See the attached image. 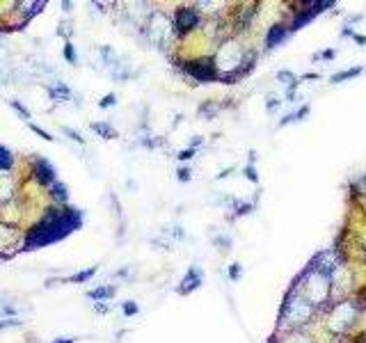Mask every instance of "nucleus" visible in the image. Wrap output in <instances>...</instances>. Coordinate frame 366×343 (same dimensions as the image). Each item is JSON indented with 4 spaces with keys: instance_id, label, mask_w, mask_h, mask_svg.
<instances>
[{
    "instance_id": "nucleus-24",
    "label": "nucleus",
    "mask_w": 366,
    "mask_h": 343,
    "mask_svg": "<svg viewBox=\"0 0 366 343\" xmlns=\"http://www.w3.org/2000/svg\"><path fill=\"white\" fill-rule=\"evenodd\" d=\"M277 80L282 82L286 89H288V87H297V85H300V82H297V76H295L293 71H288V69H282V71H277Z\"/></svg>"
},
{
    "instance_id": "nucleus-7",
    "label": "nucleus",
    "mask_w": 366,
    "mask_h": 343,
    "mask_svg": "<svg viewBox=\"0 0 366 343\" xmlns=\"http://www.w3.org/2000/svg\"><path fill=\"white\" fill-rule=\"evenodd\" d=\"M334 3L332 0H314V3H304L302 5V9H297L295 16H293L291 25H288V32H295L300 30V27H304L307 23H311L318 14H323L325 9H332Z\"/></svg>"
},
{
    "instance_id": "nucleus-27",
    "label": "nucleus",
    "mask_w": 366,
    "mask_h": 343,
    "mask_svg": "<svg viewBox=\"0 0 366 343\" xmlns=\"http://www.w3.org/2000/svg\"><path fill=\"white\" fill-rule=\"evenodd\" d=\"M140 144L146 146V149H160V146H165L167 142H165V137H156V135H149V137H140Z\"/></svg>"
},
{
    "instance_id": "nucleus-3",
    "label": "nucleus",
    "mask_w": 366,
    "mask_h": 343,
    "mask_svg": "<svg viewBox=\"0 0 366 343\" xmlns=\"http://www.w3.org/2000/svg\"><path fill=\"white\" fill-rule=\"evenodd\" d=\"M142 35L156 46V48H167L174 39V30H172V21L167 18L165 12H151L149 18L142 23Z\"/></svg>"
},
{
    "instance_id": "nucleus-33",
    "label": "nucleus",
    "mask_w": 366,
    "mask_h": 343,
    "mask_svg": "<svg viewBox=\"0 0 366 343\" xmlns=\"http://www.w3.org/2000/svg\"><path fill=\"white\" fill-rule=\"evenodd\" d=\"M163 233H167V236H172V238H176V240H183L186 238V231H183L178 224H172V227H165L163 229Z\"/></svg>"
},
{
    "instance_id": "nucleus-9",
    "label": "nucleus",
    "mask_w": 366,
    "mask_h": 343,
    "mask_svg": "<svg viewBox=\"0 0 366 343\" xmlns=\"http://www.w3.org/2000/svg\"><path fill=\"white\" fill-rule=\"evenodd\" d=\"M30 176L35 178V183L39 188H50L55 181H57V169H55V165L50 163L48 158L35 155L32 163H30Z\"/></svg>"
},
{
    "instance_id": "nucleus-47",
    "label": "nucleus",
    "mask_w": 366,
    "mask_h": 343,
    "mask_svg": "<svg viewBox=\"0 0 366 343\" xmlns=\"http://www.w3.org/2000/svg\"><path fill=\"white\" fill-rule=\"evenodd\" d=\"M114 274H117V277H121V279H128V274H131V270H128V268H124V270H117V272H114Z\"/></svg>"
},
{
    "instance_id": "nucleus-29",
    "label": "nucleus",
    "mask_w": 366,
    "mask_h": 343,
    "mask_svg": "<svg viewBox=\"0 0 366 343\" xmlns=\"http://www.w3.org/2000/svg\"><path fill=\"white\" fill-rule=\"evenodd\" d=\"M121 314L126 316V318H133V316L140 314V304H137V302H133V300L121 302Z\"/></svg>"
},
{
    "instance_id": "nucleus-11",
    "label": "nucleus",
    "mask_w": 366,
    "mask_h": 343,
    "mask_svg": "<svg viewBox=\"0 0 366 343\" xmlns=\"http://www.w3.org/2000/svg\"><path fill=\"white\" fill-rule=\"evenodd\" d=\"M96 272H99V265H89V268H82V270H78V272L69 274V277L46 279V286H57V284H87Z\"/></svg>"
},
{
    "instance_id": "nucleus-34",
    "label": "nucleus",
    "mask_w": 366,
    "mask_h": 343,
    "mask_svg": "<svg viewBox=\"0 0 366 343\" xmlns=\"http://www.w3.org/2000/svg\"><path fill=\"white\" fill-rule=\"evenodd\" d=\"M176 181H181V183H190L192 181V169L188 167V165H183V167L176 169Z\"/></svg>"
},
{
    "instance_id": "nucleus-18",
    "label": "nucleus",
    "mask_w": 366,
    "mask_h": 343,
    "mask_svg": "<svg viewBox=\"0 0 366 343\" xmlns=\"http://www.w3.org/2000/svg\"><path fill=\"white\" fill-rule=\"evenodd\" d=\"M89 128H92V131H94L99 137H103V140H117V137H119L117 128H114L112 123H108V121H92Z\"/></svg>"
},
{
    "instance_id": "nucleus-17",
    "label": "nucleus",
    "mask_w": 366,
    "mask_h": 343,
    "mask_svg": "<svg viewBox=\"0 0 366 343\" xmlns=\"http://www.w3.org/2000/svg\"><path fill=\"white\" fill-rule=\"evenodd\" d=\"M48 197L53 199L55 206H67L69 204V185L62 181H55L53 185L48 188Z\"/></svg>"
},
{
    "instance_id": "nucleus-15",
    "label": "nucleus",
    "mask_w": 366,
    "mask_h": 343,
    "mask_svg": "<svg viewBox=\"0 0 366 343\" xmlns=\"http://www.w3.org/2000/svg\"><path fill=\"white\" fill-rule=\"evenodd\" d=\"M18 7H23V9H18V12H21V27H23L27 21H32L35 16H39V14L44 12L46 0H35V3H18Z\"/></svg>"
},
{
    "instance_id": "nucleus-39",
    "label": "nucleus",
    "mask_w": 366,
    "mask_h": 343,
    "mask_svg": "<svg viewBox=\"0 0 366 343\" xmlns=\"http://www.w3.org/2000/svg\"><path fill=\"white\" fill-rule=\"evenodd\" d=\"M279 105H282V101H279L277 96H272V94H270V96H268V101H265V110H268L270 114H272L274 110H279Z\"/></svg>"
},
{
    "instance_id": "nucleus-21",
    "label": "nucleus",
    "mask_w": 366,
    "mask_h": 343,
    "mask_svg": "<svg viewBox=\"0 0 366 343\" xmlns=\"http://www.w3.org/2000/svg\"><path fill=\"white\" fill-rule=\"evenodd\" d=\"M14 153L5 144H0V172H12L14 169Z\"/></svg>"
},
{
    "instance_id": "nucleus-25",
    "label": "nucleus",
    "mask_w": 366,
    "mask_h": 343,
    "mask_svg": "<svg viewBox=\"0 0 366 343\" xmlns=\"http://www.w3.org/2000/svg\"><path fill=\"white\" fill-rule=\"evenodd\" d=\"M62 55H64V59H67L71 67H78V53H76V46H73V41H64Z\"/></svg>"
},
{
    "instance_id": "nucleus-10",
    "label": "nucleus",
    "mask_w": 366,
    "mask_h": 343,
    "mask_svg": "<svg viewBox=\"0 0 366 343\" xmlns=\"http://www.w3.org/2000/svg\"><path fill=\"white\" fill-rule=\"evenodd\" d=\"M204 284V270L199 265H190L183 274V279L176 284V295H190Z\"/></svg>"
},
{
    "instance_id": "nucleus-37",
    "label": "nucleus",
    "mask_w": 366,
    "mask_h": 343,
    "mask_svg": "<svg viewBox=\"0 0 366 343\" xmlns=\"http://www.w3.org/2000/svg\"><path fill=\"white\" fill-rule=\"evenodd\" d=\"M195 155H197V151L188 146V149H181V151H178V153H176V160H181V163H188V160H192Z\"/></svg>"
},
{
    "instance_id": "nucleus-48",
    "label": "nucleus",
    "mask_w": 366,
    "mask_h": 343,
    "mask_svg": "<svg viewBox=\"0 0 366 343\" xmlns=\"http://www.w3.org/2000/svg\"><path fill=\"white\" fill-rule=\"evenodd\" d=\"M318 73H304V76H302V80H318Z\"/></svg>"
},
{
    "instance_id": "nucleus-44",
    "label": "nucleus",
    "mask_w": 366,
    "mask_h": 343,
    "mask_svg": "<svg viewBox=\"0 0 366 343\" xmlns=\"http://www.w3.org/2000/svg\"><path fill=\"white\" fill-rule=\"evenodd\" d=\"M355 190L359 192V195H366V176H361L359 181L355 183Z\"/></svg>"
},
{
    "instance_id": "nucleus-19",
    "label": "nucleus",
    "mask_w": 366,
    "mask_h": 343,
    "mask_svg": "<svg viewBox=\"0 0 366 343\" xmlns=\"http://www.w3.org/2000/svg\"><path fill=\"white\" fill-rule=\"evenodd\" d=\"M99 53H101V59H103V64H105V69H108V71H110L112 67H117V62L121 59L117 53H114L112 46H101Z\"/></svg>"
},
{
    "instance_id": "nucleus-30",
    "label": "nucleus",
    "mask_w": 366,
    "mask_h": 343,
    "mask_svg": "<svg viewBox=\"0 0 366 343\" xmlns=\"http://www.w3.org/2000/svg\"><path fill=\"white\" fill-rule=\"evenodd\" d=\"M99 105L101 110H108V108H114V105H117V94H114V91H110V94H105V96H101L99 99Z\"/></svg>"
},
{
    "instance_id": "nucleus-28",
    "label": "nucleus",
    "mask_w": 366,
    "mask_h": 343,
    "mask_svg": "<svg viewBox=\"0 0 366 343\" xmlns=\"http://www.w3.org/2000/svg\"><path fill=\"white\" fill-rule=\"evenodd\" d=\"M7 105H9V108H14V110H16V112L21 114V117L25 119V121H30V119H32L30 110H27L25 105H23V103H21V101H18V99H9V101H7Z\"/></svg>"
},
{
    "instance_id": "nucleus-42",
    "label": "nucleus",
    "mask_w": 366,
    "mask_h": 343,
    "mask_svg": "<svg viewBox=\"0 0 366 343\" xmlns=\"http://www.w3.org/2000/svg\"><path fill=\"white\" fill-rule=\"evenodd\" d=\"M334 55H337V50H334V48H327V50H323V53H316L314 57H316V59H332Z\"/></svg>"
},
{
    "instance_id": "nucleus-23",
    "label": "nucleus",
    "mask_w": 366,
    "mask_h": 343,
    "mask_svg": "<svg viewBox=\"0 0 366 343\" xmlns=\"http://www.w3.org/2000/svg\"><path fill=\"white\" fill-rule=\"evenodd\" d=\"M231 217H242V215H250L254 210V204L252 201H231Z\"/></svg>"
},
{
    "instance_id": "nucleus-36",
    "label": "nucleus",
    "mask_w": 366,
    "mask_h": 343,
    "mask_svg": "<svg viewBox=\"0 0 366 343\" xmlns=\"http://www.w3.org/2000/svg\"><path fill=\"white\" fill-rule=\"evenodd\" d=\"M242 174H245V178H247V181L259 183V174H256V167H254V165H250V163H247V165H245V169H242Z\"/></svg>"
},
{
    "instance_id": "nucleus-2",
    "label": "nucleus",
    "mask_w": 366,
    "mask_h": 343,
    "mask_svg": "<svg viewBox=\"0 0 366 343\" xmlns=\"http://www.w3.org/2000/svg\"><path fill=\"white\" fill-rule=\"evenodd\" d=\"M311 316H314V304H311L300 291H295V288L291 286V291L284 297L282 311H279V329H284V327L297 329L309 323Z\"/></svg>"
},
{
    "instance_id": "nucleus-5",
    "label": "nucleus",
    "mask_w": 366,
    "mask_h": 343,
    "mask_svg": "<svg viewBox=\"0 0 366 343\" xmlns=\"http://www.w3.org/2000/svg\"><path fill=\"white\" fill-rule=\"evenodd\" d=\"M341 263H343V259L337 254V250H323L309 261L307 268H309L314 274H318L320 279L332 284V279L337 277V272L341 270Z\"/></svg>"
},
{
    "instance_id": "nucleus-38",
    "label": "nucleus",
    "mask_w": 366,
    "mask_h": 343,
    "mask_svg": "<svg viewBox=\"0 0 366 343\" xmlns=\"http://www.w3.org/2000/svg\"><path fill=\"white\" fill-rule=\"evenodd\" d=\"M240 277H242L240 263H231V265H229V279H231V282H238Z\"/></svg>"
},
{
    "instance_id": "nucleus-13",
    "label": "nucleus",
    "mask_w": 366,
    "mask_h": 343,
    "mask_svg": "<svg viewBox=\"0 0 366 343\" xmlns=\"http://www.w3.org/2000/svg\"><path fill=\"white\" fill-rule=\"evenodd\" d=\"M44 89H46V94H48L50 99L55 101V103H67V101H71V99H73L71 87H69L67 82H62V80H53V82H48V85H44Z\"/></svg>"
},
{
    "instance_id": "nucleus-31",
    "label": "nucleus",
    "mask_w": 366,
    "mask_h": 343,
    "mask_svg": "<svg viewBox=\"0 0 366 343\" xmlns=\"http://www.w3.org/2000/svg\"><path fill=\"white\" fill-rule=\"evenodd\" d=\"M59 131H62L64 135L69 137V140H73V142H76V144H85V137H82L80 133L76 131V128H71V126H62Z\"/></svg>"
},
{
    "instance_id": "nucleus-35",
    "label": "nucleus",
    "mask_w": 366,
    "mask_h": 343,
    "mask_svg": "<svg viewBox=\"0 0 366 343\" xmlns=\"http://www.w3.org/2000/svg\"><path fill=\"white\" fill-rule=\"evenodd\" d=\"M213 242H215V245H218L222 252H229V250H231V245H233V240H231L229 236H213Z\"/></svg>"
},
{
    "instance_id": "nucleus-12",
    "label": "nucleus",
    "mask_w": 366,
    "mask_h": 343,
    "mask_svg": "<svg viewBox=\"0 0 366 343\" xmlns=\"http://www.w3.org/2000/svg\"><path fill=\"white\" fill-rule=\"evenodd\" d=\"M256 14H259V5H242L240 9L236 12V21H233V27L236 32H245L252 27Z\"/></svg>"
},
{
    "instance_id": "nucleus-4",
    "label": "nucleus",
    "mask_w": 366,
    "mask_h": 343,
    "mask_svg": "<svg viewBox=\"0 0 366 343\" xmlns=\"http://www.w3.org/2000/svg\"><path fill=\"white\" fill-rule=\"evenodd\" d=\"M178 71L195 82H218L220 80V69L213 57L178 59Z\"/></svg>"
},
{
    "instance_id": "nucleus-45",
    "label": "nucleus",
    "mask_w": 366,
    "mask_h": 343,
    "mask_svg": "<svg viewBox=\"0 0 366 343\" xmlns=\"http://www.w3.org/2000/svg\"><path fill=\"white\" fill-rule=\"evenodd\" d=\"M59 7H62L64 14H71L73 12V3H69V0H62V3H59Z\"/></svg>"
},
{
    "instance_id": "nucleus-40",
    "label": "nucleus",
    "mask_w": 366,
    "mask_h": 343,
    "mask_svg": "<svg viewBox=\"0 0 366 343\" xmlns=\"http://www.w3.org/2000/svg\"><path fill=\"white\" fill-rule=\"evenodd\" d=\"M110 309H112V306H110V302H94V311H96L99 316L110 314Z\"/></svg>"
},
{
    "instance_id": "nucleus-14",
    "label": "nucleus",
    "mask_w": 366,
    "mask_h": 343,
    "mask_svg": "<svg viewBox=\"0 0 366 343\" xmlns=\"http://www.w3.org/2000/svg\"><path fill=\"white\" fill-rule=\"evenodd\" d=\"M288 37V25H284V23H274V25L268 27V32H265V48L272 50L277 48L279 44H284Z\"/></svg>"
},
{
    "instance_id": "nucleus-20",
    "label": "nucleus",
    "mask_w": 366,
    "mask_h": 343,
    "mask_svg": "<svg viewBox=\"0 0 366 343\" xmlns=\"http://www.w3.org/2000/svg\"><path fill=\"white\" fill-rule=\"evenodd\" d=\"M197 112H199L201 119H213L215 114L220 112V103H218V101H210L208 99V101H204V103L199 105V110H197Z\"/></svg>"
},
{
    "instance_id": "nucleus-22",
    "label": "nucleus",
    "mask_w": 366,
    "mask_h": 343,
    "mask_svg": "<svg viewBox=\"0 0 366 343\" xmlns=\"http://www.w3.org/2000/svg\"><path fill=\"white\" fill-rule=\"evenodd\" d=\"M361 71H364V69H361V67H352V69H346V71H339V73H334V76L329 78V82H334V85H339V82H343V80H350V78H357Z\"/></svg>"
},
{
    "instance_id": "nucleus-41",
    "label": "nucleus",
    "mask_w": 366,
    "mask_h": 343,
    "mask_svg": "<svg viewBox=\"0 0 366 343\" xmlns=\"http://www.w3.org/2000/svg\"><path fill=\"white\" fill-rule=\"evenodd\" d=\"M21 320L18 318H5V320H0V329H5V327H21Z\"/></svg>"
},
{
    "instance_id": "nucleus-16",
    "label": "nucleus",
    "mask_w": 366,
    "mask_h": 343,
    "mask_svg": "<svg viewBox=\"0 0 366 343\" xmlns=\"http://www.w3.org/2000/svg\"><path fill=\"white\" fill-rule=\"evenodd\" d=\"M114 295H117V286H112V284H101V286L87 291V297L94 302H108V300H112Z\"/></svg>"
},
{
    "instance_id": "nucleus-32",
    "label": "nucleus",
    "mask_w": 366,
    "mask_h": 343,
    "mask_svg": "<svg viewBox=\"0 0 366 343\" xmlns=\"http://www.w3.org/2000/svg\"><path fill=\"white\" fill-rule=\"evenodd\" d=\"M27 128H30V131H35V133H37V135H39V137H41V140H46V142H55V137H53V135H50V133H48V131H44V128H41V126H37V123H32V121H27Z\"/></svg>"
},
{
    "instance_id": "nucleus-8",
    "label": "nucleus",
    "mask_w": 366,
    "mask_h": 343,
    "mask_svg": "<svg viewBox=\"0 0 366 343\" xmlns=\"http://www.w3.org/2000/svg\"><path fill=\"white\" fill-rule=\"evenodd\" d=\"M357 318V304L355 302H339V304L332 306V314H329V327L334 329V332H346L348 327L352 325V320Z\"/></svg>"
},
{
    "instance_id": "nucleus-26",
    "label": "nucleus",
    "mask_w": 366,
    "mask_h": 343,
    "mask_svg": "<svg viewBox=\"0 0 366 343\" xmlns=\"http://www.w3.org/2000/svg\"><path fill=\"white\" fill-rule=\"evenodd\" d=\"M309 114V105H302L297 112H291V114H286V117L279 121V128L282 126H286V123H291V121H302V117H307Z\"/></svg>"
},
{
    "instance_id": "nucleus-1",
    "label": "nucleus",
    "mask_w": 366,
    "mask_h": 343,
    "mask_svg": "<svg viewBox=\"0 0 366 343\" xmlns=\"http://www.w3.org/2000/svg\"><path fill=\"white\" fill-rule=\"evenodd\" d=\"M85 222V213L76 206H48L39 220L32 224L23 236V250L35 252L41 247L55 245V242L76 233Z\"/></svg>"
},
{
    "instance_id": "nucleus-6",
    "label": "nucleus",
    "mask_w": 366,
    "mask_h": 343,
    "mask_svg": "<svg viewBox=\"0 0 366 343\" xmlns=\"http://www.w3.org/2000/svg\"><path fill=\"white\" fill-rule=\"evenodd\" d=\"M201 25V14L195 5H181L172 14V30L174 37H186Z\"/></svg>"
},
{
    "instance_id": "nucleus-43",
    "label": "nucleus",
    "mask_w": 366,
    "mask_h": 343,
    "mask_svg": "<svg viewBox=\"0 0 366 343\" xmlns=\"http://www.w3.org/2000/svg\"><path fill=\"white\" fill-rule=\"evenodd\" d=\"M201 144H204V137H201V135H195V137H192V140H190V144H188V146H190V149H195V151H197V149H199Z\"/></svg>"
},
{
    "instance_id": "nucleus-49",
    "label": "nucleus",
    "mask_w": 366,
    "mask_h": 343,
    "mask_svg": "<svg viewBox=\"0 0 366 343\" xmlns=\"http://www.w3.org/2000/svg\"><path fill=\"white\" fill-rule=\"evenodd\" d=\"M352 39H355L357 44H366V37H364V35H355V37H352Z\"/></svg>"
},
{
    "instance_id": "nucleus-46",
    "label": "nucleus",
    "mask_w": 366,
    "mask_h": 343,
    "mask_svg": "<svg viewBox=\"0 0 366 343\" xmlns=\"http://www.w3.org/2000/svg\"><path fill=\"white\" fill-rule=\"evenodd\" d=\"M53 343H76V338L73 336H59V338H55Z\"/></svg>"
}]
</instances>
